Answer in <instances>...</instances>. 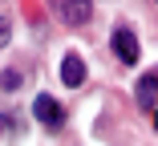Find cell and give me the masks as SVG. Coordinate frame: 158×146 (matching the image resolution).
Returning a JSON list of instances; mask_svg holds the SVG:
<instances>
[{"mask_svg":"<svg viewBox=\"0 0 158 146\" xmlns=\"http://www.w3.org/2000/svg\"><path fill=\"white\" fill-rule=\"evenodd\" d=\"M61 81H65V85H73V90L85 81V61H81L77 53H65V61H61Z\"/></svg>","mask_w":158,"mask_h":146,"instance_id":"cell-4","label":"cell"},{"mask_svg":"<svg viewBox=\"0 0 158 146\" xmlns=\"http://www.w3.org/2000/svg\"><path fill=\"white\" fill-rule=\"evenodd\" d=\"M53 4V12L65 20V24H89V16H93V0H49Z\"/></svg>","mask_w":158,"mask_h":146,"instance_id":"cell-1","label":"cell"},{"mask_svg":"<svg viewBox=\"0 0 158 146\" xmlns=\"http://www.w3.org/2000/svg\"><path fill=\"white\" fill-rule=\"evenodd\" d=\"M134 98H138V110H154V98H158V73H146V77L138 81Z\"/></svg>","mask_w":158,"mask_h":146,"instance_id":"cell-5","label":"cell"},{"mask_svg":"<svg viewBox=\"0 0 158 146\" xmlns=\"http://www.w3.org/2000/svg\"><path fill=\"white\" fill-rule=\"evenodd\" d=\"M8 41H12V24H8V20H4V16H0V49H4V45H8Z\"/></svg>","mask_w":158,"mask_h":146,"instance_id":"cell-8","label":"cell"},{"mask_svg":"<svg viewBox=\"0 0 158 146\" xmlns=\"http://www.w3.org/2000/svg\"><path fill=\"white\" fill-rule=\"evenodd\" d=\"M0 130H20V118L16 114H0Z\"/></svg>","mask_w":158,"mask_h":146,"instance_id":"cell-7","label":"cell"},{"mask_svg":"<svg viewBox=\"0 0 158 146\" xmlns=\"http://www.w3.org/2000/svg\"><path fill=\"white\" fill-rule=\"evenodd\" d=\"M20 69H4V77H0V85H4V90H20Z\"/></svg>","mask_w":158,"mask_h":146,"instance_id":"cell-6","label":"cell"},{"mask_svg":"<svg viewBox=\"0 0 158 146\" xmlns=\"http://www.w3.org/2000/svg\"><path fill=\"white\" fill-rule=\"evenodd\" d=\"M33 114H37L41 126H61V122H65V106H61L57 98H49V94H41L33 102Z\"/></svg>","mask_w":158,"mask_h":146,"instance_id":"cell-3","label":"cell"},{"mask_svg":"<svg viewBox=\"0 0 158 146\" xmlns=\"http://www.w3.org/2000/svg\"><path fill=\"white\" fill-rule=\"evenodd\" d=\"M110 45H114V53L122 57L126 65H138V37H134V28L118 24V28H114V37H110Z\"/></svg>","mask_w":158,"mask_h":146,"instance_id":"cell-2","label":"cell"}]
</instances>
